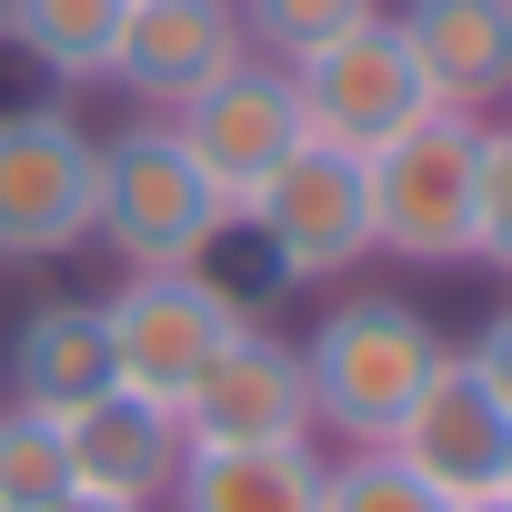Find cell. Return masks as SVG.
Listing matches in <instances>:
<instances>
[{
    "mask_svg": "<svg viewBox=\"0 0 512 512\" xmlns=\"http://www.w3.org/2000/svg\"><path fill=\"white\" fill-rule=\"evenodd\" d=\"M241 231L231 191L181 151V131L161 111H141L131 131L101 141V201H91V241L121 272H191Z\"/></svg>",
    "mask_w": 512,
    "mask_h": 512,
    "instance_id": "cell-1",
    "label": "cell"
},
{
    "mask_svg": "<svg viewBox=\"0 0 512 512\" xmlns=\"http://www.w3.org/2000/svg\"><path fill=\"white\" fill-rule=\"evenodd\" d=\"M442 322L412 292H342L312 332H302V382H312V432L332 442H392V422L412 412V392L442 362Z\"/></svg>",
    "mask_w": 512,
    "mask_h": 512,
    "instance_id": "cell-2",
    "label": "cell"
},
{
    "mask_svg": "<svg viewBox=\"0 0 512 512\" xmlns=\"http://www.w3.org/2000/svg\"><path fill=\"white\" fill-rule=\"evenodd\" d=\"M251 322V302L231 282H211L201 262L191 272H121L101 292V332H111V362H121V392L181 412L191 382L221 362V342Z\"/></svg>",
    "mask_w": 512,
    "mask_h": 512,
    "instance_id": "cell-3",
    "label": "cell"
},
{
    "mask_svg": "<svg viewBox=\"0 0 512 512\" xmlns=\"http://www.w3.org/2000/svg\"><path fill=\"white\" fill-rule=\"evenodd\" d=\"M472 161H482V121L432 111L402 141H382L372 171V251L402 272H452L472 262Z\"/></svg>",
    "mask_w": 512,
    "mask_h": 512,
    "instance_id": "cell-4",
    "label": "cell"
},
{
    "mask_svg": "<svg viewBox=\"0 0 512 512\" xmlns=\"http://www.w3.org/2000/svg\"><path fill=\"white\" fill-rule=\"evenodd\" d=\"M101 201V141L61 101H0V262H71Z\"/></svg>",
    "mask_w": 512,
    "mask_h": 512,
    "instance_id": "cell-5",
    "label": "cell"
},
{
    "mask_svg": "<svg viewBox=\"0 0 512 512\" xmlns=\"http://www.w3.org/2000/svg\"><path fill=\"white\" fill-rule=\"evenodd\" d=\"M241 231L262 241L272 282H342V272H362L372 262V171H362V151L302 141L241 201Z\"/></svg>",
    "mask_w": 512,
    "mask_h": 512,
    "instance_id": "cell-6",
    "label": "cell"
},
{
    "mask_svg": "<svg viewBox=\"0 0 512 512\" xmlns=\"http://www.w3.org/2000/svg\"><path fill=\"white\" fill-rule=\"evenodd\" d=\"M292 101H302V131H312V141L362 151V161H372L382 141H402L412 121H432V91H422V71H412L392 11L362 21V31H342L332 51L292 61Z\"/></svg>",
    "mask_w": 512,
    "mask_h": 512,
    "instance_id": "cell-7",
    "label": "cell"
},
{
    "mask_svg": "<svg viewBox=\"0 0 512 512\" xmlns=\"http://www.w3.org/2000/svg\"><path fill=\"white\" fill-rule=\"evenodd\" d=\"M181 442L191 452H241V442H322L312 432V382H302V342L272 322H241L221 342V362L191 382L181 402Z\"/></svg>",
    "mask_w": 512,
    "mask_h": 512,
    "instance_id": "cell-8",
    "label": "cell"
},
{
    "mask_svg": "<svg viewBox=\"0 0 512 512\" xmlns=\"http://www.w3.org/2000/svg\"><path fill=\"white\" fill-rule=\"evenodd\" d=\"M251 61V31H241V0H131L121 21V51H111V91H131L141 111H181L201 101L211 81H231Z\"/></svg>",
    "mask_w": 512,
    "mask_h": 512,
    "instance_id": "cell-9",
    "label": "cell"
},
{
    "mask_svg": "<svg viewBox=\"0 0 512 512\" xmlns=\"http://www.w3.org/2000/svg\"><path fill=\"white\" fill-rule=\"evenodd\" d=\"M171 131H181V151L231 191V211L312 141V131H302V101H292V71H272V61H241L231 81H211L201 101H181Z\"/></svg>",
    "mask_w": 512,
    "mask_h": 512,
    "instance_id": "cell-10",
    "label": "cell"
},
{
    "mask_svg": "<svg viewBox=\"0 0 512 512\" xmlns=\"http://www.w3.org/2000/svg\"><path fill=\"white\" fill-rule=\"evenodd\" d=\"M392 452H402L442 502H482V492H502V472H512V412L482 392V372H472L462 352H442L432 382L412 392V412L392 422Z\"/></svg>",
    "mask_w": 512,
    "mask_h": 512,
    "instance_id": "cell-11",
    "label": "cell"
},
{
    "mask_svg": "<svg viewBox=\"0 0 512 512\" xmlns=\"http://www.w3.org/2000/svg\"><path fill=\"white\" fill-rule=\"evenodd\" d=\"M432 111L502 121L512 111V0H402L392 11Z\"/></svg>",
    "mask_w": 512,
    "mask_h": 512,
    "instance_id": "cell-12",
    "label": "cell"
},
{
    "mask_svg": "<svg viewBox=\"0 0 512 512\" xmlns=\"http://www.w3.org/2000/svg\"><path fill=\"white\" fill-rule=\"evenodd\" d=\"M61 452H71V492H101V502H141L161 512L171 472H181V412L141 402V392H101L91 412L61 422Z\"/></svg>",
    "mask_w": 512,
    "mask_h": 512,
    "instance_id": "cell-13",
    "label": "cell"
},
{
    "mask_svg": "<svg viewBox=\"0 0 512 512\" xmlns=\"http://www.w3.org/2000/svg\"><path fill=\"white\" fill-rule=\"evenodd\" d=\"M101 392H121V362H111L101 302H41V312L11 332V402L71 422V412H91Z\"/></svg>",
    "mask_w": 512,
    "mask_h": 512,
    "instance_id": "cell-14",
    "label": "cell"
},
{
    "mask_svg": "<svg viewBox=\"0 0 512 512\" xmlns=\"http://www.w3.org/2000/svg\"><path fill=\"white\" fill-rule=\"evenodd\" d=\"M322 442H241V452H181L161 512H322Z\"/></svg>",
    "mask_w": 512,
    "mask_h": 512,
    "instance_id": "cell-15",
    "label": "cell"
},
{
    "mask_svg": "<svg viewBox=\"0 0 512 512\" xmlns=\"http://www.w3.org/2000/svg\"><path fill=\"white\" fill-rule=\"evenodd\" d=\"M121 21H131V0H0V51L41 71L51 91H101Z\"/></svg>",
    "mask_w": 512,
    "mask_h": 512,
    "instance_id": "cell-16",
    "label": "cell"
},
{
    "mask_svg": "<svg viewBox=\"0 0 512 512\" xmlns=\"http://www.w3.org/2000/svg\"><path fill=\"white\" fill-rule=\"evenodd\" d=\"M362 21H382V0H241L251 61H272V71H292V61L332 51V41H342V31H362Z\"/></svg>",
    "mask_w": 512,
    "mask_h": 512,
    "instance_id": "cell-17",
    "label": "cell"
},
{
    "mask_svg": "<svg viewBox=\"0 0 512 512\" xmlns=\"http://www.w3.org/2000/svg\"><path fill=\"white\" fill-rule=\"evenodd\" d=\"M322 512H452L392 442H342L322 462Z\"/></svg>",
    "mask_w": 512,
    "mask_h": 512,
    "instance_id": "cell-18",
    "label": "cell"
},
{
    "mask_svg": "<svg viewBox=\"0 0 512 512\" xmlns=\"http://www.w3.org/2000/svg\"><path fill=\"white\" fill-rule=\"evenodd\" d=\"M61 492H71L61 422L31 412V402H0V512H51Z\"/></svg>",
    "mask_w": 512,
    "mask_h": 512,
    "instance_id": "cell-19",
    "label": "cell"
},
{
    "mask_svg": "<svg viewBox=\"0 0 512 512\" xmlns=\"http://www.w3.org/2000/svg\"><path fill=\"white\" fill-rule=\"evenodd\" d=\"M472 262L512 282V121H482V161H472Z\"/></svg>",
    "mask_w": 512,
    "mask_h": 512,
    "instance_id": "cell-20",
    "label": "cell"
},
{
    "mask_svg": "<svg viewBox=\"0 0 512 512\" xmlns=\"http://www.w3.org/2000/svg\"><path fill=\"white\" fill-rule=\"evenodd\" d=\"M462 362H472V372H482V392H492V402L512 412V302L472 322V342H462Z\"/></svg>",
    "mask_w": 512,
    "mask_h": 512,
    "instance_id": "cell-21",
    "label": "cell"
},
{
    "mask_svg": "<svg viewBox=\"0 0 512 512\" xmlns=\"http://www.w3.org/2000/svg\"><path fill=\"white\" fill-rule=\"evenodd\" d=\"M51 512H141V502H101V492H61Z\"/></svg>",
    "mask_w": 512,
    "mask_h": 512,
    "instance_id": "cell-22",
    "label": "cell"
},
{
    "mask_svg": "<svg viewBox=\"0 0 512 512\" xmlns=\"http://www.w3.org/2000/svg\"><path fill=\"white\" fill-rule=\"evenodd\" d=\"M452 512H512V502H502V492H482V502H452Z\"/></svg>",
    "mask_w": 512,
    "mask_h": 512,
    "instance_id": "cell-23",
    "label": "cell"
},
{
    "mask_svg": "<svg viewBox=\"0 0 512 512\" xmlns=\"http://www.w3.org/2000/svg\"><path fill=\"white\" fill-rule=\"evenodd\" d=\"M502 502H512V472H502Z\"/></svg>",
    "mask_w": 512,
    "mask_h": 512,
    "instance_id": "cell-24",
    "label": "cell"
},
{
    "mask_svg": "<svg viewBox=\"0 0 512 512\" xmlns=\"http://www.w3.org/2000/svg\"><path fill=\"white\" fill-rule=\"evenodd\" d=\"M502 121H512V111H502Z\"/></svg>",
    "mask_w": 512,
    "mask_h": 512,
    "instance_id": "cell-25",
    "label": "cell"
}]
</instances>
